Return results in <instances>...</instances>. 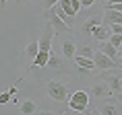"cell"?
<instances>
[{
  "mask_svg": "<svg viewBox=\"0 0 122 115\" xmlns=\"http://www.w3.org/2000/svg\"><path fill=\"white\" fill-rule=\"evenodd\" d=\"M52 37H54V27L48 21L46 29H44V35L39 39V53L31 62V68H44V66H48V60H50V53H52Z\"/></svg>",
  "mask_w": 122,
  "mask_h": 115,
  "instance_id": "obj_1",
  "label": "cell"
},
{
  "mask_svg": "<svg viewBox=\"0 0 122 115\" xmlns=\"http://www.w3.org/2000/svg\"><path fill=\"white\" fill-rule=\"evenodd\" d=\"M89 107V93L87 90H75L68 97V109L75 113H85Z\"/></svg>",
  "mask_w": 122,
  "mask_h": 115,
  "instance_id": "obj_2",
  "label": "cell"
},
{
  "mask_svg": "<svg viewBox=\"0 0 122 115\" xmlns=\"http://www.w3.org/2000/svg\"><path fill=\"white\" fill-rule=\"evenodd\" d=\"M46 88H48V95H50L52 101H58V103H68V88H66V84L58 82V80H50V82L46 84Z\"/></svg>",
  "mask_w": 122,
  "mask_h": 115,
  "instance_id": "obj_3",
  "label": "cell"
},
{
  "mask_svg": "<svg viewBox=\"0 0 122 115\" xmlns=\"http://www.w3.org/2000/svg\"><path fill=\"white\" fill-rule=\"evenodd\" d=\"M99 78H102V80H106V82L112 86V90H114L116 95L120 93V86H122V68H114V70H102Z\"/></svg>",
  "mask_w": 122,
  "mask_h": 115,
  "instance_id": "obj_4",
  "label": "cell"
},
{
  "mask_svg": "<svg viewBox=\"0 0 122 115\" xmlns=\"http://www.w3.org/2000/svg\"><path fill=\"white\" fill-rule=\"evenodd\" d=\"M93 60H95V66L99 68V70H114V68H118V62L112 60L108 53H103L102 49H95Z\"/></svg>",
  "mask_w": 122,
  "mask_h": 115,
  "instance_id": "obj_5",
  "label": "cell"
},
{
  "mask_svg": "<svg viewBox=\"0 0 122 115\" xmlns=\"http://www.w3.org/2000/svg\"><path fill=\"white\" fill-rule=\"evenodd\" d=\"M46 19L50 21L52 23V27H54V31H72L71 27L66 25V21L62 19V17H60V14L56 13V10H54V8H50V10H48V13H46Z\"/></svg>",
  "mask_w": 122,
  "mask_h": 115,
  "instance_id": "obj_6",
  "label": "cell"
},
{
  "mask_svg": "<svg viewBox=\"0 0 122 115\" xmlns=\"http://www.w3.org/2000/svg\"><path fill=\"white\" fill-rule=\"evenodd\" d=\"M112 95H114L112 86H110L106 80H102V78H99L97 84L91 86V97H95V99H108V97H112Z\"/></svg>",
  "mask_w": 122,
  "mask_h": 115,
  "instance_id": "obj_7",
  "label": "cell"
},
{
  "mask_svg": "<svg viewBox=\"0 0 122 115\" xmlns=\"http://www.w3.org/2000/svg\"><path fill=\"white\" fill-rule=\"evenodd\" d=\"M102 23H103V17H89V19L81 25V33H83L85 37H93V31H95Z\"/></svg>",
  "mask_w": 122,
  "mask_h": 115,
  "instance_id": "obj_8",
  "label": "cell"
},
{
  "mask_svg": "<svg viewBox=\"0 0 122 115\" xmlns=\"http://www.w3.org/2000/svg\"><path fill=\"white\" fill-rule=\"evenodd\" d=\"M58 4L64 8V13H66V14H71V17H75V14H77L81 8H83L81 0H60Z\"/></svg>",
  "mask_w": 122,
  "mask_h": 115,
  "instance_id": "obj_9",
  "label": "cell"
},
{
  "mask_svg": "<svg viewBox=\"0 0 122 115\" xmlns=\"http://www.w3.org/2000/svg\"><path fill=\"white\" fill-rule=\"evenodd\" d=\"M103 23H106V25L122 23V13L116 10V8H106V13H103Z\"/></svg>",
  "mask_w": 122,
  "mask_h": 115,
  "instance_id": "obj_10",
  "label": "cell"
},
{
  "mask_svg": "<svg viewBox=\"0 0 122 115\" xmlns=\"http://www.w3.org/2000/svg\"><path fill=\"white\" fill-rule=\"evenodd\" d=\"M77 47H79V45H75L72 39H64V43H62V53H64L66 60H75V56H77Z\"/></svg>",
  "mask_w": 122,
  "mask_h": 115,
  "instance_id": "obj_11",
  "label": "cell"
},
{
  "mask_svg": "<svg viewBox=\"0 0 122 115\" xmlns=\"http://www.w3.org/2000/svg\"><path fill=\"white\" fill-rule=\"evenodd\" d=\"M110 35H112V29H110V25H106V23H102V25L93 31V37H95L97 41H108Z\"/></svg>",
  "mask_w": 122,
  "mask_h": 115,
  "instance_id": "obj_12",
  "label": "cell"
},
{
  "mask_svg": "<svg viewBox=\"0 0 122 115\" xmlns=\"http://www.w3.org/2000/svg\"><path fill=\"white\" fill-rule=\"evenodd\" d=\"M99 49L103 51V53H108L112 60H116L118 62V56H120V49L116 47L114 43H110V41H102V45H99Z\"/></svg>",
  "mask_w": 122,
  "mask_h": 115,
  "instance_id": "obj_13",
  "label": "cell"
},
{
  "mask_svg": "<svg viewBox=\"0 0 122 115\" xmlns=\"http://www.w3.org/2000/svg\"><path fill=\"white\" fill-rule=\"evenodd\" d=\"M19 111H21L23 115H33V113H37V107H35V103H33L31 99H25V101L21 103Z\"/></svg>",
  "mask_w": 122,
  "mask_h": 115,
  "instance_id": "obj_14",
  "label": "cell"
},
{
  "mask_svg": "<svg viewBox=\"0 0 122 115\" xmlns=\"http://www.w3.org/2000/svg\"><path fill=\"white\" fill-rule=\"evenodd\" d=\"M37 53H39V41H31V43L25 47V56L33 62V60L37 58Z\"/></svg>",
  "mask_w": 122,
  "mask_h": 115,
  "instance_id": "obj_15",
  "label": "cell"
},
{
  "mask_svg": "<svg viewBox=\"0 0 122 115\" xmlns=\"http://www.w3.org/2000/svg\"><path fill=\"white\" fill-rule=\"evenodd\" d=\"M75 64H77V66H83V68H91V70L97 68L93 58H83V56H75Z\"/></svg>",
  "mask_w": 122,
  "mask_h": 115,
  "instance_id": "obj_16",
  "label": "cell"
},
{
  "mask_svg": "<svg viewBox=\"0 0 122 115\" xmlns=\"http://www.w3.org/2000/svg\"><path fill=\"white\" fill-rule=\"evenodd\" d=\"M120 109H118V105H116L114 101H108L103 107H99V113L102 115H114V113H118Z\"/></svg>",
  "mask_w": 122,
  "mask_h": 115,
  "instance_id": "obj_17",
  "label": "cell"
},
{
  "mask_svg": "<svg viewBox=\"0 0 122 115\" xmlns=\"http://www.w3.org/2000/svg\"><path fill=\"white\" fill-rule=\"evenodd\" d=\"M93 53H95V49H93V47H89V45H79V47H77V56L93 58Z\"/></svg>",
  "mask_w": 122,
  "mask_h": 115,
  "instance_id": "obj_18",
  "label": "cell"
},
{
  "mask_svg": "<svg viewBox=\"0 0 122 115\" xmlns=\"http://www.w3.org/2000/svg\"><path fill=\"white\" fill-rule=\"evenodd\" d=\"M48 66H50V68H54V70H58V68H62V60H58V56L50 53V60H48Z\"/></svg>",
  "mask_w": 122,
  "mask_h": 115,
  "instance_id": "obj_19",
  "label": "cell"
},
{
  "mask_svg": "<svg viewBox=\"0 0 122 115\" xmlns=\"http://www.w3.org/2000/svg\"><path fill=\"white\" fill-rule=\"evenodd\" d=\"M110 43H114L118 49H120V43H122V33H112L110 35V39H108Z\"/></svg>",
  "mask_w": 122,
  "mask_h": 115,
  "instance_id": "obj_20",
  "label": "cell"
},
{
  "mask_svg": "<svg viewBox=\"0 0 122 115\" xmlns=\"http://www.w3.org/2000/svg\"><path fill=\"white\" fill-rule=\"evenodd\" d=\"M13 93H2V95H0V103H2V105H4V103H13Z\"/></svg>",
  "mask_w": 122,
  "mask_h": 115,
  "instance_id": "obj_21",
  "label": "cell"
},
{
  "mask_svg": "<svg viewBox=\"0 0 122 115\" xmlns=\"http://www.w3.org/2000/svg\"><path fill=\"white\" fill-rule=\"evenodd\" d=\"M58 2H60V0H44L41 4H44V8H46V10H50V8H54V6H56Z\"/></svg>",
  "mask_w": 122,
  "mask_h": 115,
  "instance_id": "obj_22",
  "label": "cell"
},
{
  "mask_svg": "<svg viewBox=\"0 0 122 115\" xmlns=\"http://www.w3.org/2000/svg\"><path fill=\"white\" fill-rule=\"evenodd\" d=\"M81 4H83V8H89L95 4V0H81Z\"/></svg>",
  "mask_w": 122,
  "mask_h": 115,
  "instance_id": "obj_23",
  "label": "cell"
},
{
  "mask_svg": "<svg viewBox=\"0 0 122 115\" xmlns=\"http://www.w3.org/2000/svg\"><path fill=\"white\" fill-rule=\"evenodd\" d=\"M79 72H81V74H89L91 68H83V66H79Z\"/></svg>",
  "mask_w": 122,
  "mask_h": 115,
  "instance_id": "obj_24",
  "label": "cell"
},
{
  "mask_svg": "<svg viewBox=\"0 0 122 115\" xmlns=\"http://www.w3.org/2000/svg\"><path fill=\"white\" fill-rule=\"evenodd\" d=\"M114 2H122V0H106V6H110V4H114Z\"/></svg>",
  "mask_w": 122,
  "mask_h": 115,
  "instance_id": "obj_25",
  "label": "cell"
},
{
  "mask_svg": "<svg viewBox=\"0 0 122 115\" xmlns=\"http://www.w3.org/2000/svg\"><path fill=\"white\" fill-rule=\"evenodd\" d=\"M15 2H17V4H25L27 0H15Z\"/></svg>",
  "mask_w": 122,
  "mask_h": 115,
  "instance_id": "obj_26",
  "label": "cell"
},
{
  "mask_svg": "<svg viewBox=\"0 0 122 115\" xmlns=\"http://www.w3.org/2000/svg\"><path fill=\"white\" fill-rule=\"evenodd\" d=\"M118 97H120V99H122V86H120V93H118Z\"/></svg>",
  "mask_w": 122,
  "mask_h": 115,
  "instance_id": "obj_27",
  "label": "cell"
},
{
  "mask_svg": "<svg viewBox=\"0 0 122 115\" xmlns=\"http://www.w3.org/2000/svg\"><path fill=\"white\" fill-rule=\"evenodd\" d=\"M0 2H2V6H4V4H6V2H8V0H0Z\"/></svg>",
  "mask_w": 122,
  "mask_h": 115,
  "instance_id": "obj_28",
  "label": "cell"
},
{
  "mask_svg": "<svg viewBox=\"0 0 122 115\" xmlns=\"http://www.w3.org/2000/svg\"><path fill=\"white\" fill-rule=\"evenodd\" d=\"M118 68H122V62H120V64H118Z\"/></svg>",
  "mask_w": 122,
  "mask_h": 115,
  "instance_id": "obj_29",
  "label": "cell"
},
{
  "mask_svg": "<svg viewBox=\"0 0 122 115\" xmlns=\"http://www.w3.org/2000/svg\"><path fill=\"white\" fill-rule=\"evenodd\" d=\"M120 62H122V51H120Z\"/></svg>",
  "mask_w": 122,
  "mask_h": 115,
  "instance_id": "obj_30",
  "label": "cell"
},
{
  "mask_svg": "<svg viewBox=\"0 0 122 115\" xmlns=\"http://www.w3.org/2000/svg\"><path fill=\"white\" fill-rule=\"evenodd\" d=\"M120 51H122V43H120Z\"/></svg>",
  "mask_w": 122,
  "mask_h": 115,
  "instance_id": "obj_31",
  "label": "cell"
}]
</instances>
